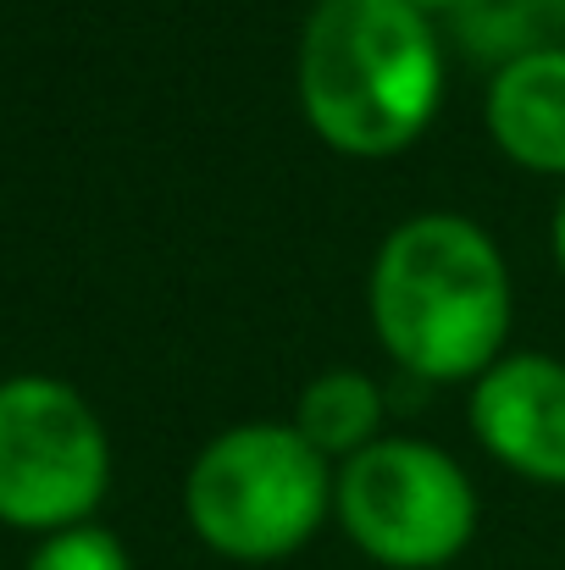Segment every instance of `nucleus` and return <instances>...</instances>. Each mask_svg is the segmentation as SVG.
<instances>
[{
	"label": "nucleus",
	"instance_id": "nucleus-9",
	"mask_svg": "<svg viewBox=\"0 0 565 570\" xmlns=\"http://www.w3.org/2000/svg\"><path fill=\"white\" fill-rule=\"evenodd\" d=\"M455 39L477 61H516L527 50L565 45V0H466L455 17Z\"/></svg>",
	"mask_w": 565,
	"mask_h": 570
},
{
	"label": "nucleus",
	"instance_id": "nucleus-1",
	"mask_svg": "<svg viewBox=\"0 0 565 570\" xmlns=\"http://www.w3.org/2000/svg\"><path fill=\"white\" fill-rule=\"evenodd\" d=\"M367 316L405 377L477 382L510 344L516 288L505 249L460 210H416L377 244Z\"/></svg>",
	"mask_w": 565,
	"mask_h": 570
},
{
	"label": "nucleus",
	"instance_id": "nucleus-8",
	"mask_svg": "<svg viewBox=\"0 0 565 570\" xmlns=\"http://www.w3.org/2000/svg\"><path fill=\"white\" fill-rule=\"evenodd\" d=\"M382 415H388V393L367 372L328 366V372H316L300 387L289 421L305 432L311 449H322L333 465H344L350 454H361V449H372L377 438H388Z\"/></svg>",
	"mask_w": 565,
	"mask_h": 570
},
{
	"label": "nucleus",
	"instance_id": "nucleus-7",
	"mask_svg": "<svg viewBox=\"0 0 565 570\" xmlns=\"http://www.w3.org/2000/svg\"><path fill=\"white\" fill-rule=\"evenodd\" d=\"M483 122L510 167L565 178V45L527 50L494 67L483 95Z\"/></svg>",
	"mask_w": 565,
	"mask_h": 570
},
{
	"label": "nucleus",
	"instance_id": "nucleus-4",
	"mask_svg": "<svg viewBox=\"0 0 565 570\" xmlns=\"http://www.w3.org/2000/svg\"><path fill=\"white\" fill-rule=\"evenodd\" d=\"M333 515L377 566L438 570L477 538V488L449 449L393 432L339 465Z\"/></svg>",
	"mask_w": 565,
	"mask_h": 570
},
{
	"label": "nucleus",
	"instance_id": "nucleus-6",
	"mask_svg": "<svg viewBox=\"0 0 565 570\" xmlns=\"http://www.w3.org/2000/svg\"><path fill=\"white\" fill-rule=\"evenodd\" d=\"M466 426L505 471L538 488H565V361L505 350L471 382Z\"/></svg>",
	"mask_w": 565,
	"mask_h": 570
},
{
	"label": "nucleus",
	"instance_id": "nucleus-12",
	"mask_svg": "<svg viewBox=\"0 0 565 570\" xmlns=\"http://www.w3.org/2000/svg\"><path fill=\"white\" fill-rule=\"evenodd\" d=\"M410 6H416V11H427V17L438 22V17H455V11H460L466 0H410Z\"/></svg>",
	"mask_w": 565,
	"mask_h": 570
},
{
	"label": "nucleus",
	"instance_id": "nucleus-11",
	"mask_svg": "<svg viewBox=\"0 0 565 570\" xmlns=\"http://www.w3.org/2000/svg\"><path fill=\"white\" fill-rule=\"evenodd\" d=\"M549 244H555V261H561V272H565V194H561V205H555V222H549Z\"/></svg>",
	"mask_w": 565,
	"mask_h": 570
},
{
	"label": "nucleus",
	"instance_id": "nucleus-10",
	"mask_svg": "<svg viewBox=\"0 0 565 570\" xmlns=\"http://www.w3.org/2000/svg\"><path fill=\"white\" fill-rule=\"evenodd\" d=\"M28 570H134L128 560V549L106 532V527H67V532H50L39 549H33V560Z\"/></svg>",
	"mask_w": 565,
	"mask_h": 570
},
{
	"label": "nucleus",
	"instance_id": "nucleus-3",
	"mask_svg": "<svg viewBox=\"0 0 565 570\" xmlns=\"http://www.w3.org/2000/svg\"><path fill=\"white\" fill-rule=\"evenodd\" d=\"M339 465L305 443L294 421H238L216 432L184 476L194 538L238 566L300 554L333 515Z\"/></svg>",
	"mask_w": 565,
	"mask_h": 570
},
{
	"label": "nucleus",
	"instance_id": "nucleus-5",
	"mask_svg": "<svg viewBox=\"0 0 565 570\" xmlns=\"http://www.w3.org/2000/svg\"><path fill=\"white\" fill-rule=\"evenodd\" d=\"M111 482L106 426L56 377L0 382V521L22 532L84 527Z\"/></svg>",
	"mask_w": 565,
	"mask_h": 570
},
{
	"label": "nucleus",
	"instance_id": "nucleus-2",
	"mask_svg": "<svg viewBox=\"0 0 565 570\" xmlns=\"http://www.w3.org/2000/svg\"><path fill=\"white\" fill-rule=\"evenodd\" d=\"M294 89L328 150L350 161H388L438 117V28L410 0H316L300 33Z\"/></svg>",
	"mask_w": 565,
	"mask_h": 570
}]
</instances>
